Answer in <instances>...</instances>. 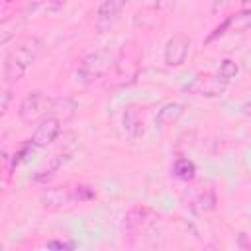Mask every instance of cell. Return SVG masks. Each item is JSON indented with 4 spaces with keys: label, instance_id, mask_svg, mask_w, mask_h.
I'll return each mask as SVG.
<instances>
[{
    "label": "cell",
    "instance_id": "cell-8",
    "mask_svg": "<svg viewBox=\"0 0 251 251\" xmlns=\"http://www.w3.org/2000/svg\"><path fill=\"white\" fill-rule=\"evenodd\" d=\"M76 202V196H75V188L71 186H55V188H47L45 192H41L39 196V204L43 210L47 212H57V210H63L71 204Z\"/></svg>",
    "mask_w": 251,
    "mask_h": 251
},
{
    "label": "cell",
    "instance_id": "cell-16",
    "mask_svg": "<svg viewBox=\"0 0 251 251\" xmlns=\"http://www.w3.org/2000/svg\"><path fill=\"white\" fill-rule=\"evenodd\" d=\"M12 100H14L12 90H10V88H0V118L8 112V108H10Z\"/></svg>",
    "mask_w": 251,
    "mask_h": 251
},
{
    "label": "cell",
    "instance_id": "cell-6",
    "mask_svg": "<svg viewBox=\"0 0 251 251\" xmlns=\"http://www.w3.org/2000/svg\"><path fill=\"white\" fill-rule=\"evenodd\" d=\"M188 51H190V37L186 33H175L167 39L163 47V61L169 69H176L186 61Z\"/></svg>",
    "mask_w": 251,
    "mask_h": 251
},
{
    "label": "cell",
    "instance_id": "cell-9",
    "mask_svg": "<svg viewBox=\"0 0 251 251\" xmlns=\"http://www.w3.org/2000/svg\"><path fill=\"white\" fill-rule=\"evenodd\" d=\"M122 126H124L126 135H127L131 141L141 139L143 133H145V127H143V116H141V112H139L135 106H127V108L124 110Z\"/></svg>",
    "mask_w": 251,
    "mask_h": 251
},
{
    "label": "cell",
    "instance_id": "cell-7",
    "mask_svg": "<svg viewBox=\"0 0 251 251\" xmlns=\"http://www.w3.org/2000/svg\"><path fill=\"white\" fill-rule=\"evenodd\" d=\"M127 0H102V4L96 10L94 18V29L98 33H106L114 27V24L120 20L122 12L126 10Z\"/></svg>",
    "mask_w": 251,
    "mask_h": 251
},
{
    "label": "cell",
    "instance_id": "cell-2",
    "mask_svg": "<svg viewBox=\"0 0 251 251\" xmlns=\"http://www.w3.org/2000/svg\"><path fill=\"white\" fill-rule=\"evenodd\" d=\"M112 65H114V55L108 49L92 51V53H88L80 61V65H78V69L75 73L76 82H80V84H92L98 78H102L110 71Z\"/></svg>",
    "mask_w": 251,
    "mask_h": 251
},
{
    "label": "cell",
    "instance_id": "cell-13",
    "mask_svg": "<svg viewBox=\"0 0 251 251\" xmlns=\"http://www.w3.org/2000/svg\"><path fill=\"white\" fill-rule=\"evenodd\" d=\"M171 173H173L175 178H178L182 182H190L196 176V165L186 157H178V159H175V163L171 167Z\"/></svg>",
    "mask_w": 251,
    "mask_h": 251
},
{
    "label": "cell",
    "instance_id": "cell-12",
    "mask_svg": "<svg viewBox=\"0 0 251 251\" xmlns=\"http://www.w3.org/2000/svg\"><path fill=\"white\" fill-rule=\"evenodd\" d=\"M25 18L24 16H8L0 22V47H4L8 41L16 37V33L24 27Z\"/></svg>",
    "mask_w": 251,
    "mask_h": 251
},
{
    "label": "cell",
    "instance_id": "cell-3",
    "mask_svg": "<svg viewBox=\"0 0 251 251\" xmlns=\"http://www.w3.org/2000/svg\"><path fill=\"white\" fill-rule=\"evenodd\" d=\"M53 106H55L53 96L45 94L43 90H31L22 98L18 106V118L24 124H33L39 122L43 116L53 114Z\"/></svg>",
    "mask_w": 251,
    "mask_h": 251
},
{
    "label": "cell",
    "instance_id": "cell-19",
    "mask_svg": "<svg viewBox=\"0 0 251 251\" xmlns=\"http://www.w3.org/2000/svg\"><path fill=\"white\" fill-rule=\"evenodd\" d=\"M0 208H2V192H0Z\"/></svg>",
    "mask_w": 251,
    "mask_h": 251
},
{
    "label": "cell",
    "instance_id": "cell-18",
    "mask_svg": "<svg viewBox=\"0 0 251 251\" xmlns=\"http://www.w3.org/2000/svg\"><path fill=\"white\" fill-rule=\"evenodd\" d=\"M67 4V0H43V6L47 8V10H59V8H63Z\"/></svg>",
    "mask_w": 251,
    "mask_h": 251
},
{
    "label": "cell",
    "instance_id": "cell-1",
    "mask_svg": "<svg viewBox=\"0 0 251 251\" xmlns=\"http://www.w3.org/2000/svg\"><path fill=\"white\" fill-rule=\"evenodd\" d=\"M43 47V41L37 35H27L20 39L6 55L4 59V80L6 82H18L24 78L27 69L35 63Z\"/></svg>",
    "mask_w": 251,
    "mask_h": 251
},
{
    "label": "cell",
    "instance_id": "cell-5",
    "mask_svg": "<svg viewBox=\"0 0 251 251\" xmlns=\"http://www.w3.org/2000/svg\"><path fill=\"white\" fill-rule=\"evenodd\" d=\"M61 127H63V120H61V118H57V116H53V114L43 116V118L37 122L35 129L31 131L29 145L35 147V149H41V147L51 145V143L59 137Z\"/></svg>",
    "mask_w": 251,
    "mask_h": 251
},
{
    "label": "cell",
    "instance_id": "cell-14",
    "mask_svg": "<svg viewBox=\"0 0 251 251\" xmlns=\"http://www.w3.org/2000/svg\"><path fill=\"white\" fill-rule=\"evenodd\" d=\"M192 208L196 210V212H200V214H208V212H212L214 208H216V194H214V190H200L198 192V196L194 198V202H192Z\"/></svg>",
    "mask_w": 251,
    "mask_h": 251
},
{
    "label": "cell",
    "instance_id": "cell-10",
    "mask_svg": "<svg viewBox=\"0 0 251 251\" xmlns=\"http://www.w3.org/2000/svg\"><path fill=\"white\" fill-rule=\"evenodd\" d=\"M182 116H184V104H180V102H167V104H163L157 110L155 124H157V127H167V126L176 124Z\"/></svg>",
    "mask_w": 251,
    "mask_h": 251
},
{
    "label": "cell",
    "instance_id": "cell-15",
    "mask_svg": "<svg viewBox=\"0 0 251 251\" xmlns=\"http://www.w3.org/2000/svg\"><path fill=\"white\" fill-rule=\"evenodd\" d=\"M216 75H218L222 80H226V82L229 84L233 78H237V75H239V65H237L233 59H222L220 69H218Z\"/></svg>",
    "mask_w": 251,
    "mask_h": 251
},
{
    "label": "cell",
    "instance_id": "cell-17",
    "mask_svg": "<svg viewBox=\"0 0 251 251\" xmlns=\"http://www.w3.org/2000/svg\"><path fill=\"white\" fill-rule=\"evenodd\" d=\"M75 241H61V239H53V241H47L45 247L47 249H75Z\"/></svg>",
    "mask_w": 251,
    "mask_h": 251
},
{
    "label": "cell",
    "instance_id": "cell-11",
    "mask_svg": "<svg viewBox=\"0 0 251 251\" xmlns=\"http://www.w3.org/2000/svg\"><path fill=\"white\" fill-rule=\"evenodd\" d=\"M249 10H241V12H237V14H233V16H229L222 25H218L216 29H214V33L208 37V41H212L214 37H218V35H224V33H227V29H235V31H245L247 27H249Z\"/></svg>",
    "mask_w": 251,
    "mask_h": 251
},
{
    "label": "cell",
    "instance_id": "cell-4",
    "mask_svg": "<svg viewBox=\"0 0 251 251\" xmlns=\"http://www.w3.org/2000/svg\"><path fill=\"white\" fill-rule=\"evenodd\" d=\"M227 82L222 80L218 75H210V73H204V75H196L186 86L184 90L188 94H194V96H206V98H216V96H222L226 90H227Z\"/></svg>",
    "mask_w": 251,
    "mask_h": 251
}]
</instances>
